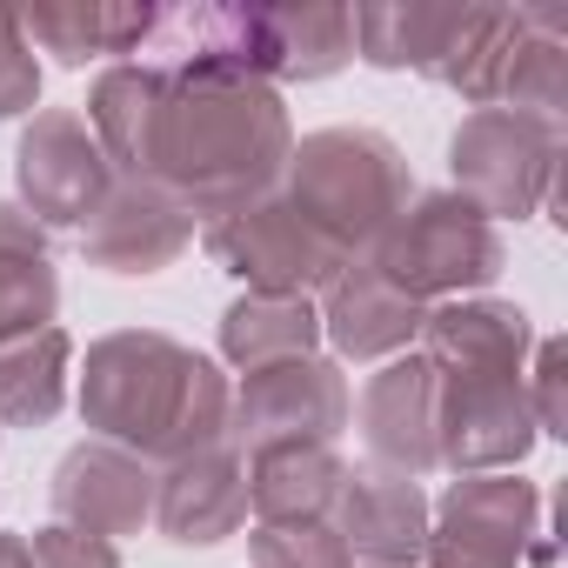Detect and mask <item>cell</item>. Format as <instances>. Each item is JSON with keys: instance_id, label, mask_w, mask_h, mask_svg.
<instances>
[{"instance_id": "6da1fadb", "label": "cell", "mask_w": 568, "mask_h": 568, "mask_svg": "<svg viewBox=\"0 0 568 568\" xmlns=\"http://www.w3.org/2000/svg\"><path fill=\"white\" fill-rule=\"evenodd\" d=\"M161 74H168V94L154 121L148 181H161L194 221H227L267 201L295 148L288 101L234 74H194V68H161Z\"/></svg>"}, {"instance_id": "7a4b0ae2", "label": "cell", "mask_w": 568, "mask_h": 568, "mask_svg": "<svg viewBox=\"0 0 568 568\" xmlns=\"http://www.w3.org/2000/svg\"><path fill=\"white\" fill-rule=\"evenodd\" d=\"M74 402L101 442L141 455L148 468H168L194 448L227 442L234 382L214 355H201L161 328H114V335L88 342Z\"/></svg>"}, {"instance_id": "3957f363", "label": "cell", "mask_w": 568, "mask_h": 568, "mask_svg": "<svg viewBox=\"0 0 568 568\" xmlns=\"http://www.w3.org/2000/svg\"><path fill=\"white\" fill-rule=\"evenodd\" d=\"M154 68H194V74H234L261 88L328 81L355 61V14L348 8H161L154 34L141 48Z\"/></svg>"}, {"instance_id": "277c9868", "label": "cell", "mask_w": 568, "mask_h": 568, "mask_svg": "<svg viewBox=\"0 0 568 568\" xmlns=\"http://www.w3.org/2000/svg\"><path fill=\"white\" fill-rule=\"evenodd\" d=\"M274 194L295 214H308L348 261H362L415 201V174L382 128H315L288 148Z\"/></svg>"}, {"instance_id": "5b68a950", "label": "cell", "mask_w": 568, "mask_h": 568, "mask_svg": "<svg viewBox=\"0 0 568 568\" xmlns=\"http://www.w3.org/2000/svg\"><path fill=\"white\" fill-rule=\"evenodd\" d=\"M368 261L395 281L408 302L435 308V302L488 295L495 281H501V267H508V241L455 187H435V194H415L388 221V234L368 247Z\"/></svg>"}, {"instance_id": "8992f818", "label": "cell", "mask_w": 568, "mask_h": 568, "mask_svg": "<svg viewBox=\"0 0 568 568\" xmlns=\"http://www.w3.org/2000/svg\"><path fill=\"white\" fill-rule=\"evenodd\" d=\"M561 168V121L515 114V108H475L448 134V174L468 207H481L495 227L528 221L555 201Z\"/></svg>"}, {"instance_id": "52a82bcc", "label": "cell", "mask_w": 568, "mask_h": 568, "mask_svg": "<svg viewBox=\"0 0 568 568\" xmlns=\"http://www.w3.org/2000/svg\"><path fill=\"white\" fill-rule=\"evenodd\" d=\"M355 422V395L335 355H302L281 368L241 375L227 402V448L241 462L274 455V448H335Z\"/></svg>"}, {"instance_id": "ba28073f", "label": "cell", "mask_w": 568, "mask_h": 568, "mask_svg": "<svg viewBox=\"0 0 568 568\" xmlns=\"http://www.w3.org/2000/svg\"><path fill=\"white\" fill-rule=\"evenodd\" d=\"M541 548V488L521 475H455L428 501V568H528Z\"/></svg>"}, {"instance_id": "9c48e42d", "label": "cell", "mask_w": 568, "mask_h": 568, "mask_svg": "<svg viewBox=\"0 0 568 568\" xmlns=\"http://www.w3.org/2000/svg\"><path fill=\"white\" fill-rule=\"evenodd\" d=\"M207 254L234 274V281H247V295H295V302H315L328 281L348 267V254L308 221V214H295L281 194H267V201H254V207H241V214H227V221H207Z\"/></svg>"}, {"instance_id": "30bf717a", "label": "cell", "mask_w": 568, "mask_h": 568, "mask_svg": "<svg viewBox=\"0 0 568 568\" xmlns=\"http://www.w3.org/2000/svg\"><path fill=\"white\" fill-rule=\"evenodd\" d=\"M14 187H21V214H34L48 234H81L94 221V207L114 187V168L94 141V128L81 121V108H41L28 114L21 141H14Z\"/></svg>"}, {"instance_id": "8fae6325", "label": "cell", "mask_w": 568, "mask_h": 568, "mask_svg": "<svg viewBox=\"0 0 568 568\" xmlns=\"http://www.w3.org/2000/svg\"><path fill=\"white\" fill-rule=\"evenodd\" d=\"M541 442L521 375H435V448L455 475H515Z\"/></svg>"}, {"instance_id": "7c38bea8", "label": "cell", "mask_w": 568, "mask_h": 568, "mask_svg": "<svg viewBox=\"0 0 568 568\" xmlns=\"http://www.w3.org/2000/svg\"><path fill=\"white\" fill-rule=\"evenodd\" d=\"M48 501H54V521L81 528V535H101V541H121V535L154 528V468L141 455L88 435L54 462Z\"/></svg>"}, {"instance_id": "4fadbf2b", "label": "cell", "mask_w": 568, "mask_h": 568, "mask_svg": "<svg viewBox=\"0 0 568 568\" xmlns=\"http://www.w3.org/2000/svg\"><path fill=\"white\" fill-rule=\"evenodd\" d=\"M194 227H201V221H194L161 181H114L108 201L94 207V221L81 227V254H88V267H101V274L141 281V274L174 267V261L194 247Z\"/></svg>"}, {"instance_id": "5bb4252c", "label": "cell", "mask_w": 568, "mask_h": 568, "mask_svg": "<svg viewBox=\"0 0 568 568\" xmlns=\"http://www.w3.org/2000/svg\"><path fill=\"white\" fill-rule=\"evenodd\" d=\"M154 528L174 548H214L247 528V462L214 442L154 468Z\"/></svg>"}, {"instance_id": "9a60e30c", "label": "cell", "mask_w": 568, "mask_h": 568, "mask_svg": "<svg viewBox=\"0 0 568 568\" xmlns=\"http://www.w3.org/2000/svg\"><path fill=\"white\" fill-rule=\"evenodd\" d=\"M322 342L335 348V362H395L422 342V302H408L395 281L362 254L348 261L328 288H322Z\"/></svg>"}, {"instance_id": "2e32d148", "label": "cell", "mask_w": 568, "mask_h": 568, "mask_svg": "<svg viewBox=\"0 0 568 568\" xmlns=\"http://www.w3.org/2000/svg\"><path fill=\"white\" fill-rule=\"evenodd\" d=\"M362 442L375 455V468H395L408 481L442 468L435 448V362L428 355H395L368 375L362 388Z\"/></svg>"}, {"instance_id": "e0dca14e", "label": "cell", "mask_w": 568, "mask_h": 568, "mask_svg": "<svg viewBox=\"0 0 568 568\" xmlns=\"http://www.w3.org/2000/svg\"><path fill=\"white\" fill-rule=\"evenodd\" d=\"M335 535L348 541V555L362 568H422L428 548V495L422 481L395 475V468H348L342 501H335Z\"/></svg>"}, {"instance_id": "ac0fdd59", "label": "cell", "mask_w": 568, "mask_h": 568, "mask_svg": "<svg viewBox=\"0 0 568 568\" xmlns=\"http://www.w3.org/2000/svg\"><path fill=\"white\" fill-rule=\"evenodd\" d=\"M528 348L535 322L501 295H462L422 315V355L435 362V375H528Z\"/></svg>"}, {"instance_id": "d6986e66", "label": "cell", "mask_w": 568, "mask_h": 568, "mask_svg": "<svg viewBox=\"0 0 568 568\" xmlns=\"http://www.w3.org/2000/svg\"><path fill=\"white\" fill-rule=\"evenodd\" d=\"M161 94H168V74L148 68V61H114L94 74L88 88V128L114 168V181H148V161H154V121H161Z\"/></svg>"}, {"instance_id": "ffe728a7", "label": "cell", "mask_w": 568, "mask_h": 568, "mask_svg": "<svg viewBox=\"0 0 568 568\" xmlns=\"http://www.w3.org/2000/svg\"><path fill=\"white\" fill-rule=\"evenodd\" d=\"M61 315V274H54V234L21 214V201H0V348L54 328Z\"/></svg>"}, {"instance_id": "44dd1931", "label": "cell", "mask_w": 568, "mask_h": 568, "mask_svg": "<svg viewBox=\"0 0 568 568\" xmlns=\"http://www.w3.org/2000/svg\"><path fill=\"white\" fill-rule=\"evenodd\" d=\"M154 14L161 8H134V0H54V8L21 14V34L61 68H88L108 54H141L154 34Z\"/></svg>"}, {"instance_id": "7402d4cb", "label": "cell", "mask_w": 568, "mask_h": 568, "mask_svg": "<svg viewBox=\"0 0 568 568\" xmlns=\"http://www.w3.org/2000/svg\"><path fill=\"white\" fill-rule=\"evenodd\" d=\"M322 355V315L315 302L295 295H234L221 315V362L254 375V368H281V362H302Z\"/></svg>"}, {"instance_id": "603a6c76", "label": "cell", "mask_w": 568, "mask_h": 568, "mask_svg": "<svg viewBox=\"0 0 568 568\" xmlns=\"http://www.w3.org/2000/svg\"><path fill=\"white\" fill-rule=\"evenodd\" d=\"M348 462L335 448H274L247 462V515L254 521H328L342 501Z\"/></svg>"}, {"instance_id": "cb8c5ba5", "label": "cell", "mask_w": 568, "mask_h": 568, "mask_svg": "<svg viewBox=\"0 0 568 568\" xmlns=\"http://www.w3.org/2000/svg\"><path fill=\"white\" fill-rule=\"evenodd\" d=\"M68 382H74V342L68 328H41L0 348V435L8 428H48L68 408Z\"/></svg>"}, {"instance_id": "d4e9b609", "label": "cell", "mask_w": 568, "mask_h": 568, "mask_svg": "<svg viewBox=\"0 0 568 568\" xmlns=\"http://www.w3.org/2000/svg\"><path fill=\"white\" fill-rule=\"evenodd\" d=\"M355 14V54L382 74H428L448 54V34L462 21V8H348Z\"/></svg>"}, {"instance_id": "484cf974", "label": "cell", "mask_w": 568, "mask_h": 568, "mask_svg": "<svg viewBox=\"0 0 568 568\" xmlns=\"http://www.w3.org/2000/svg\"><path fill=\"white\" fill-rule=\"evenodd\" d=\"M247 561L254 568H355L335 521H254Z\"/></svg>"}, {"instance_id": "4316f807", "label": "cell", "mask_w": 568, "mask_h": 568, "mask_svg": "<svg viewBox=\"0 0 568 568\" xmlns=\"http://www.w3.org/2000/svg\"><path fill=\"white\" fill-rule=\"evenodd\" d=\"M41 114V61L21 34V14H0V121Z\"/></svg>"}, {"instance_id": "83f0119b", "label": "cell", "mask_w": 568, "mask_h": 568, "mask_svg": "<svg viewBox=\"0 0 568 568\" xmlns=\"http://www.w3.org/2000/svg\"><path fill=\"white\" fill-rule=\"evenodd\" d=\"M28 561L34 568H121V548L101 541V535H81L68 521H48V528H34Z\"/></svg>"}, {"instance_id": "f1b7e54d", "label": "cell", "mask_w": 568, "mask_h": 568, "mask_svg": "<svg viewBox=\"0 0 568 568\" xmlns=\"http://www.w3.org/2000/svg\"><path fill=\"white\" fill-rule=\"evenodd\" d=\"M528 355H535V375H521V388H528L535 428H541V435H568V428H561V375H568V348H561V335H541Z\"/></svg>"}, {"instance_id": "f546056e", "label": "cell", "mask_w": 568, "mask_h": 568, "mask_svg": "<svg viewBox=\"0 0 568 568\" xmlns=\"http://www.w3.org/2000/svg\"><path fill=\"white\" fill-rule=\"evenodd\" d=\"M0 568H34V561H28V541H21L14 528H0Z\"/></svg>"}]
</instances>
